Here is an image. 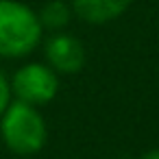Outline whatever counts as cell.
<instances>
[{
	"label": "cell",
	"instance_id": "cell-8",
	"mask_svg": "<svg viewBox=\"0 0 159 159\" xmlns=\"http://www.w3.org/2000/svg\"><path fill=\"white\" fill-rule=\"evenodd\" d=\"M139 159H159V148H150V150H146Z\"/></svg>",
	"mask_w": 159,
	"mask_h": 159
},
{
	"label": "cell",
	"instance_id": "cell-2",
	"mask_svg": "<svg viewBox=\"0 0 159 159\" xmlns=\"http://www.w3.org/2000/svg\"><path fill=\"white\" fill-rule=\"evenodd\" d=\"M0 137L11 152L29 157L46 146L48 126L37 107L22 100H11L0 116Z\"/></svg>",
	"mask_w": 159,
	"mask_h": 159
},
{
	"label": "cell",
	"instance_id": "cell-4",
	"mask_svg": "<svg viewBox=\"0 0 159 159\" xmlns=\"http://www.w3.org/2000/svg\"><path fill=\"white\" fill-rule=\"evenodd\" d=\"M46 63L57 74H76L85 66V46L70 33H52L44 44Z\"/></svg>",
	"mask_w": 159,
	"mask_h": 159
},
{
	"label": "cell",
	"instance_id": "cell-7",
	"mask_svg": "<svg viewBox=\"0 0 159 159\" xmlns=\"http://www.w3.org/2000/svg\"><path fill=\"white\" fill-rule=\"evenodd\" d=\"M11 98H13V94H11V85H9V79L0 72V116L5 113V109L11 105Z\"/></svg>",
	"mask_w": 159,
	"mask_h": 159
},
{
	"label": "cell",
	"instance_id": "cell-1",
	"mask_svg": "<svg viewBox=\"0 0 159 159\" xmlns=\"http://www.w3.org/2000/svg\"><path fill=\"white\" fill-rule=\"evenodd\" d=\"M44 29L37 11L20 0H0V57H29L42 42Z\"/></svg>",
	"mask_w": 159,
	"mask_h": 159
},
{
	"label": "cell",
	"instance_id": "cell-3",
	"mask_svg": "<svg viewBox=\"0 0 159 159\" xmlns=\"http://www.w3.org/2000/svg\"><path fill=\"white\" fill-rule=\"evenodd\" d=\"M9 85L16 100H22L33 107H42L55 100L59 92V74L48 63L31 61L16 70Z\"/></svg>",
	"mask_w": 159,
	"mask_h": 159
},
{
	"label": "cell",
	"instance_id": "cell-6",
	"mask_svg": "<svg viewBox=\"0 0 159 159\" xmlns=\"http://www.w3.org/2000/svg\"><path fill=\"white\" fill-rule=\"evenodd\" d=\"M72 7L63 0H50L46 2L39 11H37V18H39V24L44 31H50V33H59L63 31L70 20H72Z\"/></svg>",
	"mask_w": 159,
	"mask_h": 159
},
{
	"label": "cell",
	"instance_id": "cell-5",
	"mask_svg": "<svg viewBox=\"0 0 159 159\" xmlns=\"http://www.w3.org/2000/svg\"><path fill=\"white\" fill-rule=\"evenodd\" d=\"M133 0H70L76 18L87 24H107L118 20Z\"/></svg>",
	"mask_w": 159,
	"mask_h": 159
}]
</instances>
